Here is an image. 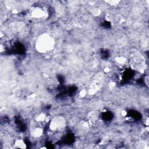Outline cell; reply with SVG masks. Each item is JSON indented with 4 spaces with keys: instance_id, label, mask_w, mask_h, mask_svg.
Returning a JSON list of instances; mask_svg holds the SVG:
<instances>
[{
    "instance_id": "1",
    "label": "cell",
    "mask_w": 149,
    "mask_h": 149,
    "mask_svg": "<svg viewBox=\"0 0 149 149\" xmlns=\"http://www.w3.org/2000/svg\"><path fill=\"white\" fill-rule=\"evenodd\" d=\"M55 42L48 34H44L40 36L36 44V49L41 53H46L52 50L54 47Z\"/></svg>"
},
{
    "instance_id": "2",
    "label": "cell",
    "mask_w": 149,
    "mask_h": 149,
    "mask_svg": "<svg viewBox=\"0 0 149 149\" xmlns=\"http://www.w3.org/2000/svg\"><path fill=\"white\" fill-rule=\"evenodd\" d=\"M130 65L134 70L143 72L146 68V61L143 55L137 51L133 52L130 58Z\"/></svg>"
},
{
    "instance_id": "3",
    "label": "cell",
    "mask_w": 149,
    "mask_h": 149,
    "mask_svg": "<svg viewBox=\"0 0 149 149\" xmlns=\"http://www.w3.org/2000/svg\"><path fill=\"white\" fill-rule=\"evenodd\" d=\"M65 125V120L62 117L56 116L51 120L49 129L51 132L58 133L63 130Z\"/></svg>"
},
{
    "instance_id": "4",
    "label": "cell",
    "mask_w": 149,
    "mask_h": 149,
    "mask_svg": "<svg viewBox=\"0 0 149 149\" xmlns=\"http://www.w3.org/2000/svg\"><path fill=\"white\" fill-rule=\"evenodd\" d=\"M88 128V126L87 123L82 122L79 123V125H77V132L79 133L84 134L85 132H87Z\"/></svg>"
},
{
    "instance_id": "5",
    "label": "cell",
    "mask_w": 149,
    "mask_h": 149,
    "mask_svg": "<svg viewBox=\"0 0 149 149\" xmlns=\"http://www.w3.org/2000/svg\"><path fill=\"white\" fill-rule=\"evenodd\" d=\"M15 146L16 148H26V144L22 140H17L15 143Z\"/></svg>"
}]
</instances>
